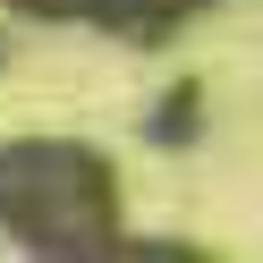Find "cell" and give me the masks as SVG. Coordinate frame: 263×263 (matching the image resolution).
I'll return each mask as SVG.
<instances>
[{"instance_id":"2","label":"cell","mask_w":263,"mask_h":263,"mask_svg":"<svg viewBox=\"0 0 263 263\" xmlns=\"http://www.w3.org/2000/svg\"><path fill=\"white\" fill-rule=\"evenodd\" d=\"M26 17H77V26H102V34H170V26H187L195 9H212V0H17Z\"/></svg>"},{"instance_id":"1","label":"cell","mask_w":263,"mask_h":263,"mask_svg":"<svg viewBox=\"0 0 263 263\" xmlns=\"http://www.w3.org/2000/svg\"><path fill=\"white\" fill-rule=\"evenodd\" d=\"M0 238L26 255H119V178L93 144L9 136L0 144Z\"/></svg>"}]
</instances>
